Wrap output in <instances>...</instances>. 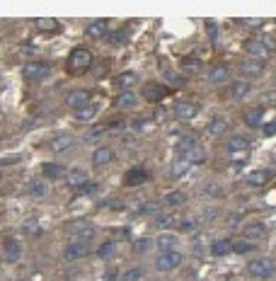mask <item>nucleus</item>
I'll return each mask as SVG.
<instances>
[{
  "label": "nucleus",
  "mask_w": 276,
  "mask_h": 281,
  "mask_svg": "<svg viewBox=\"0 0 276 281\" xmlns=\"http://www.w3.org/2000/svg\"><path fill=\"white\" fill-rule=\"evenodd\" d=\"M90 66H92V54H90V49H85V46L73 49L71 56H68V61H65V68H68L73 75L85 73Z\"/></svg>",
  "instance_id": "1"
},
{
  "label": "nucleus",
  "mask_w": 276,
  "mask_h": 281,
  "mask_svg": "<svg viewBox=\"0 0 276 281\" xmlns=\"http://www.w3.org/2000/svg\"><path fill=\"white\" fill-rule=\"evenodd\" d=\"M245 51L249 54V58H255V61H264V58L271 54V44H269V39H249L247 44H245Z\"/></svg>",
  "instance_id": "2"
},
{
  "label": "nucleus",
  "mask_w": 276,
  "mask_h": 281,
  "mask_svg": "<svg viewBox=\"0 0 276 281\" xmlns=\"http://www.w3.org/2000/svg\"><path fill=\"white\" fill-rule=\"evenodd\" d=\"M247 272L252 274V276H257V279H269V276L274 274V262H271L269 257H255V260L247 264Z\"/></svg>",
  "instance_id": "3"
},
{
  "label": "nucleus",
  "mask_w": 276,
  "mask_h": 281,
  "mask_svg": "<svg viewBox=\"0 0 276 281\" xmlns=\"http://www.w3.org/2000/svg\"><path fill=\"white\" fill-rule=\"evenodd\" d=\"M182 264V252H160L155 260V269L157 272H172Z\"/></svg>",
  "instance_id": "4"
},
{
  "label": "nucleus",
  "mask_w": 276,
  "mask_h": 281,
  "mask_svg": "<svg viewBox=\"0 0 276 281\" xmlns=\"http://www.w3.org/2000/svg\"><path fill=\"white\" fill-rule=\"evenodd\" d=\"M68 235H71L73 243H90L95 238V228L90 223H73L68 228Z\"/></svg>",
  "instance_id": "5"
},
{
  "label": "nucleus",
  "mask_w": 276,
  "mask_h": 281,
  "mask_svg": "<svg viewBox=\"0 0 276 281\" xmlns=\"http://www.w3.org/2000/svg\"><path fill=\"white\" fill-rule=\"evenodd\" d=\"M22 73H25V78H27V80H44L46 75L51 73V68H49V63L32 61V63H27V66L22 68Z\"/></svg>",
  "instance_id": "6"
},
{
  "label": "nucleus",
  "mask_w": 276,
  "mask_h": 281,
  "mask_svg": "<svg viewBox=\"0 0 276 281\" xmlns=\"http://www.w3.org/2000/svg\"><path fill=\"white\" fill-rule=\"evenodd\" d=\"M87 254H90L87 243H71L63 250V260L65 262H78V260H83V257H87Z\"/></svg>",
  "instance_id": "7"
},
{
  "label": "nucleus",
  "mask_w": 276,
  "mask_h": 281,
  "mask_svg": "<svg viewBox=\"0 0 276 281\" xmlns=\"http://www.w3.org/2000/svg\"><path fill=\"white\" fill-rule=\"evenodd\" d=\"M65 104L71 107V109H85V107H90V92L87 90H73V92L65 97Z\"/></svg>",
  "instance_id": "8"
},
{
  "label": "nucleus",
  "mask_w": 276,
  "mask_h": 281,
  "mask_svg": "<svg viewBox=\"0 0 276 281\" xmlns=\"http://www.w3.org/2000/svg\"><path fill=\"white\" fill-rule=\"evenodd\" d=\"M19 257H22V247H19V243L17 240H12V238H8V240L3 243V262L12 264V262H17Z\"/></svg>",
  "instance_id": "9"
},
{
  "label": "nucleus",
  "mask_w": 276,
  "mask_h": 281,
  "mask_svg": "<svg viewBox=\"0 0 276 281\" xmlns=\"http://www.w3.org/2000/svg\"><path fill=\"white\" fill-rule=\"evenodd\" d=\"M264 73V61H255V58H247L240 63V75L242 78H259Z\"/></svg>",
  "instance_id": "10"
},
{
  "label": "nucleus",
  "mask_w": 276,
  "mask_h": 281,
  "mask_svg": "<svg viewBox=\"0 0 276 281\" xmlns=\"http://www.w3.org/2000/svg\"><path fill=\"white\" fill-rule=\"evenodd\" d=\"M65 184L71 189H80L87 184V172L83 168H73L68 170V175H65Z\"/></svg>",
  "instance_id": "11"
},
{
  "label": "nucleus",
  "mask_w": 276,
  "mask_h": 281,
  "mask_svg": "<svg viewBox=\"0 0 276 281\" xmlns=\"http://www.w3.org/2000/svg\"><path fill=\"white\" fill-rule=\"evenodd\" d=\"M146 179H148V170L136 165V168H131L129 172L124 175V184H126V187H136V184H143Z\"/></svg>",
  "instance_id": "12"
},
{
  "label": "nucleus",
  "mask_w": 276,
  "mask_h": 281,
  "mask_svg": "<svg viewBox=\"0 0 276 281\" xmlns=\"http://www.w3.org/2000/svg\"><path fill=\"white\" fill-rule=\"evenodd\" d=\"M165 85L160 83H146L143 85V97H146L148 102H160L163 97H165Z\"/></svg>",
  "instance_id": "13"
},
{
  "label": "nucleus",
  "mask_w": 276,
  "mask_h": 281,
  "mask_svg": "<svg viewBox=\"0 0 276 281\" xmlns=\"http://www.w3.org/2000/svg\"><path fill=\"white\" fill-rule=\"evenodd\" d=\"M111 160H114V148H109V146H100V148L92 153V165H97V168L109 165Z\"/></svg>",
  "instance_id": "14"
},
{
  "label": "nucleus",
  "mask_w": 276,
  "mask_h": 281,
  "mask_svg": "<svg viewBox=\"0 0 276 281\" xmlns=\"http://www.w3.org/2000/svg\"><path fill=\"white\" fill-rule=\"evenodd\" d=\"M199 114V104L196 102H179L175 107V116L177 119H184V122H189Z\"/></svg>",
  "instance_id": "15"
},
{
  "label": "nucleus",
  "mask_w": 276,
  "mask_h": 281,
  "mask_svg": "<svg viewBox=\"0 0 276 281\" xmlns=\"http://www.w3.org/2000/svg\"><path fill=\"white\" fill-rule=\"evenodd\" d=\"M73 146H75V138L71 133H61V136H56V138L51 140V150H54V153H68Z\"/></svg>",
  "instance_id": "16"
},
{
  "label": "nucleus",
  "mask_w": 276,
  "mask_h": 281,
  "mask_svg": "<svg viewBox=\"0 0 276 281\" xmlns=\"http://www.w3.org/2000/svg\"><path fill=\"white\" fill-rule=\"evenodd\" d=\"M27 194L34 199H44L49 194V184H46V179H29L27 182Z\"/></svg>",
  "instance_id": "17"
},
{
  "label": "nucleus",
  "mask_w": 276,
  "mask_h": 281,
  "mask_svg": "<svg viewBox=\"0 0 276 281\" xmlns=\"http://www.w3.org/2000/svg\"><path fill=\"white\" fill-rule=\"evenodd\" d=\"M41 175H44V179H63L68 172H65V168L58 165V162H44V165H41Z\"/></svg>",
  "instance_id": "18"
},
{
  "label": "nucleus",
  "mask_w": 276,
  "mask_h": 281,
  "mask_svg": "<svg viewBox=\"0 0 276 281\" xmlns=\"http://www.w3.org/2000/svg\"><path fill=\"white\" fill-rule=\"evenodd\" d=\"M242 233H245V238H249V240H259V238L267 235V225L259 223V221H252V223H247L242 228Z\"/></svg>",
  "instance_id": "19"
},
{
  "label": "nucleus",
  "mask_w": 276,
  "mask_h": 281,
  "mask_svg": "<svg viewBox=\"0 0 276 281\" xmlns=\"http://www.w3.org/2000/svg\"><path fill=\"white\" fill-rule=\"evenodd\" d=\"M155 245L163 250V252H175V247H177V235L172 233H160L157 235V240Z\"/></svg>",
  "instance_id": "20"
},
{
  "label": "nucleus",
  "mask_w": 276,
  "mask_h": 281,
  "mask_svg": "<svg viewBox=\"0 0 276 281\" xmlns=\"http://www.w3.org/2000/svg\"><path fill=\"white\" fill-rule=\"evenodd\" d=\"M249 90H252V87H249L247 80H238V83L230 85V97H233V100H245L249 95Z\"/></svg>",
  "instance_id": "21"
},
{
  "label": "nucleus",
  "mask_w": 276,
  "mask_h": 281,
  "mask_svg": "<svg viewBox=\"0 0 276 281\" xmlns=\"http://www.w3.org/2000/svg\"><path fill=\"white\" fill-rule=\"evenodd\" d=\"M85 34H87V37H92V39L104 37V34H107V22H104V19H95V22H90V25H87V29H85Z\"/></svg>",
  "instance_id": "22"
},
{
  "label": "nucleus",
  "mask_w": 276,
  "mask_h": 281,
  "mask_svg": "<svg viewBox=\"0 0 276 281\" xmlns=\"http://www.w3.org/2000/svg\"><path fill=\"white\" fill-rule=\"evenodd\" d=\"M209 80H211L213 85H225L230 80V71L228 66H216L211 71V75H209Z\"/></svg>",
  "instance_id": "23"
},
{
  "label": "nucleus",
  "mask_w": 276,
  "mask_h": 281,
  "mask_svg": "<svg viewBox=\"0 0 276 281\" xmlns=\"http://www.w3.org/2000/svg\"><path fill=\"white\" fill-rule=\"evenodd\" d=\"M249 148V140L245 136H230L228 138V153H242V150Z\"/></svg>",
  "instance_id": "24"
},
{
  "label": "nucleus",
  "mask_w": 276,
  "mask_h": 281,
  "mask_svg": "<svg viewBox=\"0 0 276 281\" xmlns=\"http://www.w3.org/2000/svg\"><path fill=\"white\" fill-rule=\"evenodd\" d=\"M182 160H187L189 165H201V162H206V150H203V148H194V150H189V153H184Z\"/></svg>",
  "instance_id": "25"
},
{
  "label": "nucleus",
  "mask_w": 276,
  "mask_h": 281,
  "mask_svg": "<svg viewBox=\"0 0 276 281\" xmlns=\"http://www.w3.org/2000/svg\"><path fill=\"white\" fill-rule=\"evenodd\" d=\"M269 170H259V172H252V175H247V184H252V187H262V184H267L269 182Z\"/></svg>",
  "instance_id": "26"
},
{
  "label": "nucleus",
  "mask_w": 276,
  "mask_h": 281,
  "mask_svg": "<svg viewBox=\"0 0 276 281\" xmlns=\"http://www.w3.org/2000/svg\"><path fill=\"white\" fill-rule=\"evenodd\" d=\"M233 252V243L230 240H216V243H211V254H216V257H223V254Z\"/></svg>",
  "instance_id": "27"
},
{
  "label": "nucleus",
  "mask_w": 276,
  "mask_h": 281,
  "mask_svg": "<svg viewBox=\"0 0 276 281\" xmlns=\"http://www.w3.org/2000/svg\"><path fill=\"white\" fill-rule=\"evenodd\" d=\"M114 83L119 85L121 90H129V87H133V85L138 83V75L136 73H121V75H117Z\"/></svg>",
  "instance_id": "28"
},
{
  "label": "nucleus",
  "mask_w": 276,
  "mask_h": 281,
  "mask_svg": "<svg viewBox=\"0 0 276 281\" xmlns=\"http://www.w3.org/2000/svg\"><path fill=\"white\" fill-rule=\"evenodd\" d=\"M117 102H119V107H124V109H133V107L138 104V97L133 92H129V90H124V92L119 95Z\"/></svg>",
  "instance_id": "29"
},
{
  "label": "nucleus",
  "mask_w": 276,
  "mask_h": 281,
  "mask_svg": "<svg viewBox=\"0 0 276 281\" xmlns=\"http://www.w3.org/2000/svg\"><path fill=\"white\" fill-rule=\"evenodd\" d=\"M146 276V269L143 267H131V269H126V272L121 274L119 281H141Z\"/></svg>",
  "instance_id": "30"
},
{
  "label": "nucleus",
  "mask_w": 276,
  "mask_h": 281,
  "mask_svg": "<svg viewBox=\"0 0 276 281\" xmlns=\"http://www.w3.org/2000/svg\"><path fill=\"white\" fill-rule=\"evenodd\" d=\"M165 206H170V208H175V206H182L184 201H187V194H182V192H170L165 199Z\"/></svg>",
  "instance_id": "31"
},
{
  "label": "nucleus",
  "mask_w": 276,
  "mask_h": 281,
  "mask_svg": "<svg viewBox=\"0 0 276 281\" xmlns=\"http://www.w3.org/2000/svg\"><path fill=\"white\" fill-rule=\"evenodd\" d=\"M34 25L41 32H58V22L54 17H39V19H34Z\"/></svg>",
  "instance_id": "32"
},
{
  "label": "nucleus",
  "mask_w": 276,
  "mask_h": 281,
  "mask_svg": "<svg viewBox=\"0 0 276 281\" xmlns=\"http://www.w3.org/2000/svg\"><path fill=\"white\" fill-rule=\"evenodd\" d=\"M228 129V122L225 119H213L209 126H206V131H209V136H221L223 131Z\"/></svg>",
  "instance_id": "33"
},
{
  "label": "nucleus",
  "mask_w": 276,
  "mask_h": 281,
  "mask_svg": "<svg viewBox=\"0 0 276 281\" xmlns=\"http://www.w3.org/2000/svg\"><path fill=\"white\" fill-rule=\"evenodd\" d=\"M194 148H199V143H196L194 136H182L179 143H177V150H179V153H189V150H194Z\"/></svg>",
  "instance_id": "34"
},
{
  "label": "nucleus",
  "mask_w": 276,
  "mask_h": 281,
  "mask_svg": "<svg viewBox=\"0 0 276 281\" xmlns=\"http://www.w3.org/2000/svg\"><path fill=\"white\" fill-rule=\"evenodd\" d=\"M187 172H189V162H187V160H177L175 165L170 168V175H172V177H184Z\"/></svg>",
  "instance_id": "35"
},
{
  "label": "nucleus",
  "mask_w": 276,
  "mask_h": 281,
  "mask_svg": "<svg viewBox=\"0 0 276 281\" xmlns=\"http://www.w3.org/2000/svg\"><path fill=\"white\" fill-rule=\"evenodd\" d=\"M262 116H264L262 109H249V112L245 114V124H247V126H259V124H262Z\"/></svg>",
  "instance_id": "36"
},
{
  "label": "nucleus",
  "mask_w": 276,
  "mask_h": 281,
  "mask_svg": "<svg viewBox=\"0 0 276 281\" xmlns=\"http://www.w3.org/2000/svg\"><path fill=\"white\" fill-rule=\"evenodd\" d=\"M117 252V243H104V245H100V250H97V257H100V260H109L111 254Z\"/></svg>",
  "instance_id": "37"
},
{
  "label": "nucleus",
  "mask_w": 276,
  "mask_h": 281,
  "mask_svg": "<svg viewBox=\"0 0 276 281\" xmlns=\"http://www.w3.org/2000/svg\"><path fill=\"white\" fill-rule=\"evenodd\" d=\"M95 114H97V107H85V109H80V112H75V119L78 122H90V119H95Z\"/></svg>",
  "instance_id": "38"
},
{
  "label": "nucleus",
  "mask_w": 276,
  "mask_h": 281,
  "mask_svg": "<svg viewBox=\"0 0 276 281\" xmlns=\"http://www.w3.org/2000/svg\"><path fill=\"white\" fill-rule=\"evenodd\" d=\"M196 228H199V221H196V218H192V216L179 221V230H182V233H194Z\"/></svg>",
  "instance_id": "39"
},
{
  "label": "nucleus",
  "mask_w": 276,
  "mask_h": 281,
  "mask_svg": "<svg viewBox=\"0 0 276 281\" xmlns=\"http://www.w3.org/2000/svg\"><path fill=\"white\" fill-rule=\"evenodd\" d=\"M175 223V216L172 214H160V216H155V228H170V225Z\"/></svg>",
  "instance_id": "40"
},
{
  "label": "nucleus",
  "mask_w": 276,
  "mask_h": 281,
  "mask_svg": "<svg viewBox=\"0 0 276 281\" xmlns=\"http://www.w3.org/2000/svg\"><path fill=\"white\" fill-rule=\"evenodd\" d=\"M255 247H252V243H247V240H235L233 243V252H238V254H247L252 252Z\"/></svg>",
  "instance_id": "41"
},
{
  "label": "nucleus",
  "mask_w": 276,
  "mask_h": 281,
  "mask_svg": "<svg viewBox=\"0 0 276 281\" xmlns=\"http://www.w3.org/2000/svg\"><path fill=\"white\" fill-rule=\"evenodd\" d=\"M150 245H153V240H148V238H141V240H136V243H133V250H136L138 254H146L148 250H150Z\"/></svg>",
  "instance_id": "42"
},
{
  "label": "nucleus",
  "mask_w": 276,
  "mask_h": 281,
  "mask_svg": "<svg viewBox=\"0 0 276 281\" xmlns=\"http://www.w3.org/2000/svg\"><path fill=\"white\" fill-rule=\"evenodd\" d=\"M37 218H29V221H25L22 223V233L25 235H32V233H37Z\"/></svg>",
  "instance_id": "43"
},
{
  "label": "nucleus",
  "mask_w": 276,
  "mask_h": 281,
  "mask_svg": "<svg viewBox=\"0 0 276 281\" xmlns=\"http://www.w3.org/2000/svg\"><path fill=\"white\" fill-rule=\"evenodd\" d=\"M157 211V204L155 201H148V204H143V208H141V216H153Z\"/></svg>",
  "instance_id": "44"
},
{
  "label": "nucleus",
  "mask_w": 276,
  "mask_h": 281,
  "mask_svg": "<svg viewBox=\"0 0 276 281\" xmlns=\"http://www.w3.org/2000/svg\"><path fill=\"white\" fill-rule=\"evenodd\" d=\"M124 41H126V29H117L111 37V44H124Z\"/></svg>",
  "instance_id": "45"
},
{
  "label": "nucleus",
  "mask_w": 276,
  "mask_h": 281,
  "mask_svg": "<svg viewBox=\"0 0 276 281\" xmlns=\"http://www.w3.org/2000/svg\"><path fill=\"white\" fill-rule=\"evenodd\" d=\"M78 192H80V194H95V192H97V184H95V182H87V184L80 187Z\"/></svg>",
  "instance_id": "46"
},
{
  "label": "nucleus",
  "mask_w": 276,
  "mask_h": 281,
  "mask_svg": "<svg viewBox=\"0 0 276 281\" xmlns=\"http://www.w3.org/2000/svg\"><path fill=\"white\" fill-rule=\"evenodd\" d=\"M182 66L187 68V71H199V68H201V63H199V61H192V58H187Z\"/></svg>",
  "instance_id": "47"
},
{
  "label": "nucleus",
  "mask_w": 276,
  "mask_h": 281,
  "mask_svg": "<svg viewBox=\"0 0 276 281\" xmlns=\"http://www.w3.org/2000/svg\"><path fill=\"white\" fill-rule=\"evenodd\" d=\"M276 133V124L271 122V124H267V126H264V136H274Z\"/></svg>",
  "instance_id": "48"
},
{
  "label": "nucleus",
  "mask_w": 276,
  "mask_h": 281,
  "mask_svg": "<svg viewBox=\"0 0 276 281\" xmlns=\"http://www.w3.org/2000/svg\"><path fill=\"white\" fill-rule=\"evenodd\" d=\"M165 78H167V80H170V83H182V78H177V75L172 73V71H167V73H165Z\"/></svg>",
  "instance_id": "49"
},
{
  "label": "nucleus",
  "mask_w": 276,
  "mask_h": 281,
  "mask_svg": "<svg viewBox=\"0 0 276 281\" xmlns=\"http://www.w3.org/2000/svg\"><path fill=\"white\" fill-rule=\"evenodd\" d=\"M203 194H209V197H211V194H216V187H213V184H209V187H206V192H203Z\"/></svg>",
  "instance_id": "50"
},
{
  "label": "nucleus",
  "mask_w": 276,
  "mask_h": 281,
  "mask_svg": "<svg viewBox=\"0 0 276 281\" xmlns=\"http://www.w3.org/2000/svg\"><path fill=\"white\" fill-rule=\"evenodd\" d=\"M19 281H27V279H19Z\"/></svg>",
  "instance_id": "51"
}]
</instances>
